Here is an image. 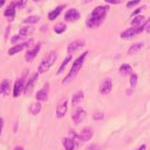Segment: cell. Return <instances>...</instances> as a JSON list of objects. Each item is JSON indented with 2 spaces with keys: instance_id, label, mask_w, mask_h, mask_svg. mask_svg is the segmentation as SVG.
<instances>
[{
  "instance_id": "ffe728a7",
  "label": "cell",
  "mask_w": 150,
  "mask_h": 150,
  "mask_svg": "<svg viewBox=\"0 0 150 150\" xmlns=\"http://www.w3.org/2000/svg\"><path fill=\"white\" fill-rule=\"evenodd\" d=\"M34 27L33 26H30V25H26V26L21 27L19 29V34L21 35V36H29V35H31L33 32H34Z\"/></svg>"
},
{
  "instance_id": "f546056e",
  "label": "cell",
  "mask_w": 150,
  "mask_h": 150,
  "mask_svg": "<svg viewBox=\"0 0 150 150\" xmlns=\"http://www.w3.org/2000/svg\"><path fill=\"white\" fill-rule=\"evenodd\" d=\"M141 2H142V0H129L126 6H127L128 9H131V8H134V6H139Z\"/></svg>"
},
{
  "instance_id": "f35d334b",
  "label": "cell",
  "mask_w": 150,
  "mask_h": 150,
  "mask_svg": "<svg viewBox=\"0 0 150 150\" xmlns=\"http://www.w3.org/2000/svg\"><path fill=\"white\" fill-rule=\"evenodd\" d=\"M136 150H146V145H142L141 147L137 148Z\"/></svg>"
},
{
  "instance_id": "cb8c5ba5",
  "label": "cell",
  "mask_w": 150,
  "mask_h": 150,
  "mask_svg": "<svg viewBox=\"0 0 150 150\" xmlns=\"http://www.w3.org/2000/svg\"><path fill=\"white\" fill-rule=\"evenodd\" d=\"M143 47H144V44L143 43H135L133 44L132 46L128 49V54L129 55H133L135 54V53H137V52H139L142 49H143Z\"/></svg>"
},
{
  "instance_id": "4316f807",
  "label": "cell",
  "mask_w": 150,
  "mask_h": 150,
  "mask_svg": "<svg viewBox=\"0 0 150 150\" xmlns=\"http://www.w3.org/2000/svg\"><path fill=\"white\" fill-rule=\"evenodd\" d=\"M40 111H42V104L40 103V101H36V102H33L30 107V112L33 114V115H38L40 114Z\"/></svg>"
},
{
  "instance_id": "ac0fdd59",
  "label": "cell",
  "mask_w": 150,
  "mask_h": 150,
  "mask_svg": "<svg viewBox=\"0 0 150 150\" xmlns=\"http://www.w3.org/2000/svg\"><path fill=\"white\" fill-rule=\"evenodd\" d=\"M145 23V16L144 15H136L132 18L131 20V27H134V28H139V27Z\"/></svg>"
},
{
  "instance_id": "277c9868",
  "label": "cell",
  "mask_w": 150,
  "mask_h": 150,
  "mask_svg": "<svg viewBox=\"0 0 150 150\" xmlns=\"http://www.w3.org/2000/svg\"><path fill=\"white\" fill-rule=\"evenodd\" d=\"M27 74H28V70H25L23 74L21 75V77L15 81L14 87H13V97H15V98L19 97L20 94L25 91V85H26V82H27L26 81Z\"/></svg>"
},
{
  "instance_id": "9c48e42d",
  "label": "cell",
  "mask_w": 150,
  "mask_h": 150,
  "mask_svg": "<svg viewBox=\"0 0 150 150\" xmlns=\"http://www.w3.org/2000/svg\"><path fill=\"white\" fill-rule=\"evenodd\" d=\"M84 46H85V40H84L83 38H81V40H72L71 43L67 46V52H68V54H74L75 52L80 50L81 48H83Z\"/></svg>"
},
{
  "instance_id": "836d02e7",
  "label": "cell",
  "mask_w": 150,
  "mask_h": 150,
  "mask_svg": "<svg viewBox=\"0 0 150 150\" xmlns=\"http://www.w3.org/2000/svg\"><path fill=\"white\" fill-rule=\"evenodd\" d=\"M104 2H107L108 4H120L124 2V0H104Z\"/></svg>"
},
{
  "instance_id": "9a60e30c",
  "label": "cell",
  "mask_w": 150,
  "mask_h": 150,
  "mask_svg": "<svg viewBox=\"0 0 150 150\" xmlns=\"http://www.w3.org/2000/svg\"><path fill=\"white\" fill-rule=\"evenodd\" d=\"M65 8H66V4H60V6H55L54 9L48 13V19L51 20V21L55 20L59 16H60V14L62 13V11H63Z\"/></svg>"
},
{
  "instance_id": "4dcf8cb0",
  "label": "cell",
  "mask_w": 150,
  "mask_h": 150,
  "mask_svg": "<svg viewBox=\"0 0 150 150\" xmlns=\"http://www.w3.org/2000/svg\"><path fill=\"white\" fill-rule=\"evenodd\" d=\"M146 9V6H139V8H136L134 11H133V13H132V15L131 16H136V15H139L142 13V11H144V10Z\"/></svg>"
},
{
  "instance_id": "3957f363",
  "label": "cell",
  "mask_w": 150,
  "mask_h": 150,
  "mask_svg": "<svg viewBox=\"0 0 150 150\" xmlns=\"http://www.w3.org/2000/svg\"><path fill=\"white\" fill-rule=\"evenodd\" d=\"M57 58H58L57 51L52 50V51L48 52V53L45 55V58L42 60L40 65H38V72H40V74H46V72L52 67V65L55 63Z\"/></svg>"
},
{
  "instance_id": "74e56055",
  "label": "cell",
  "mask_w": 150,
  "mask_h": 150,
  "mask_svg": "<svg viewBox=\"0 0 150 150\" xmlns=\"http://www.w3.org/2000/svg\"><path fill=\"white\" fill-rule=\"evenodd\" d=\"M6 0H0V9L2 8L3 6H4V3H6Z\"/></svg>"
},
{
  "instance_id": "d590c367",
  "label": "cell",
  "mask_w": 150,
  "mask_h": 150,
  "mask_svg": "<svg viewBox=\"0 0 150 150\" xmlns=\"http://www.w3.org/2000/svg\"><path fill=\"white\" fill-rule=\"evenodd\" d=\"M3 124H4V121H3V118H0V135H1V131H2Z\"/></svg>"
},
{
  "instance_id": "7a4b0ae2",
  "label": "cell",
  "mask_w": 150,
  "mask_h": 150,
  "mask_svg": "<svg viewBox=\"0 0 150 150\" xmlns=\"http://www.w3.org/2000/svg\"><path fill=\"white\" fill-rule=\"evenodd\" d=\"M87 55H88V51H84L79 58H77L74 61L70 70L68 71L66 77L63 79V81H62V84H63V85H67L68 83H71V81L77 77V75H78L79 71H80L81 68H82V66H83L84 61H85Z\"/></svg>"
},
{
  "instance_id": "1f68e13d",
  "label": "cell",
  "mask_w": 150,
  "mask_h": 150,
  "mask_svg": "<svg viewBox=\"0 0 150 150\" xmlns=\"http://www.w3.org/2000/svg\"><path fill=\"white\" fill-rule=\"evenodd\" d=\"M103 117H104V114L102 112L95 113V114L93 115V119H94V120H101V119H103Z\"/></svg>"
},
{
  "instance_id": "ba28073f",
  "label": "cell",
  "mask_w": 150,
  "mask_h": 150,
  "mask_svg": "<svg viewBox=\"0 0 150 150\" xmlns=\"http://www.w3.org/2000/svg\"><path fill=\"white\" fill-rule=\"evenodd\" d=\"M67 104H68V99L66 97H62L59 100L58 105H57V117L58 118H63L67 113Z\"/></svg>"
},
{
  "instance_id": "484cf974",
  "label": "cell",
  "mask_w": 150,
  "mask_h": 150,
  "mask_svg": "<svg viewBox=\"0 0 150 150\" xmlns=\"http://www.w3.org/2000/svg\"><path fill=\"white\" fill-rule=\"evenodd\" d=\"M71 59H72V54H68L66 57V58L64 59L63 60V62L61 63V65H60V67H59V69H58V71H57V76H59V75H61L62 72L64 71V69L66 68V65L68 63H69L70 61H71Z\"/></svg>"
},
{
  "instance_id": "60d3db41",
  "label": "cell",
  "mask_w": 150,
  "mask_h": 150,
  "mask_svg": "<svg viewBox=\"0 0 150 150\" xmlns=\"http://www.w3.org/2000/svg\"><path fill=\"white\" fill-rule=\"evenodd\" d=\"M34 2H38V1H40V0H33Z\"/></svg>"
},
{
  "instance_id": "2e32d148",
  "label": "cell",
  "mask_w": 150,
  "mask_h": 150,
  "mask_svg": "<svg viewBox=\"0 0 150 150\" xmlns=\"http://www.w3.org/2000/svg\"><path fill=\"white\" fill-rule=\"evenodd\" d=\"M93 137V131L90 128H84L82 132L78 134V139L82 142H88Z\"/></svg>"
},
{
  "instance_id": "6da1fadb",
  "label": "cell",
  "mask_w": 150,
  "mask_h": 150,
  "mask_svg": "<svg viewBox=\"0 0 150 150\" xmlns=\"http://www.w3.org/2000/svg\"><path fill=\"white\" fill-rule=\"evenodd\" d=\"M110 11V6L105 4V6H98L94 8L93 11L91 12L90 16L86 18V27L90 29H96L102 25L105 17H107L108 12Z\"/></svg>"
},
{
  "instance_id": "d6a6232c",
  "label": "cell",
  "mask_w": 150,
  "mask_h": 150,
  "mask_svg": "<svg viewBox=\"0 0 150 150\" xmlns=\"http://www.w3.org/2000/svg\"><path fill=\"white\" fill-rule=\"evenodd\" d=\"M27 2H28V0H17V9H23L26 6Z\"/></svg>"
},
{
  "instance_id": "f1b7e54d",
  "label": "cell",
  "mask_w": 150,
  "mask_h": 150,
  "mask_svg": "<svg viewBox=\"0 0 150 150\" xmlns=\"http://www.w3.org/2000/svg\"><path fill=\"white\" fill-rule=\"evenodd\" d=\"M137 80H139V77H137L136 74H132V75L130 76V86H131V88H133V87L135 86L136 83H137Z\"/></svg>"
},
{
  "instance_id": "52a82bcc",
  "label": "cell",
  "mask_w": 150,
  "mask_h": 150,
  "mask_svg": "<svg viewBox=\"0 0 150 150\" xmlns=\"http://www.w3.org/2000/svg\"><path fill=\"white\" fill-rule=\"evenodd\" d=\"M38 76H40V72H35L30 77L26 82V85H25V91H23V95L25 96H29L31 95V93L33 92V88L35 86V83L38 79Z\"/></svg>"
},
{
  "instance_id": "30bf717a",
  "label": "cell",
  "mask_w": 150,
  "mask_h": 150,
  "mask_svg": "<svg viewBox=\"0 0 150 150\" xmlns=\"http://www.w3.org/2000/svg\"><path fill=\"white\" fill-rule=\"evenodd\" d=\"M40 48H42V43H38L32 49L27 50L26 55H25V60H26V62H29L30 63V62H32V61L34 60V59L36 58V55L40 53Z\"/></svg>"
},
{
  "instance_id": "5bb4252c",
  "label": "cell",
  "mask_w": 150,
  "mask_h": 150,
  "mask_svg": "<svg viewBox=\"0 0 150 150\" xmlns=\"http://www.w3.org/2000/svg\"><path fill=\"white\" fill-rule=\"evenodd\" d=\"M11 92V80L3 79L0 82V96H8Z\"/></svg>"
},
{
  "instance_id": "44dd1931",
  "label": "cell",
  "mask_w": 150,
  "mask_h": 150,
  "mask_svg": "<svg viewBox=\"0 0 150 150\" xmlns=\"http://www.w3.org/2000/svg\"><path fill=\"white\" fill-rule=\"evenodd\" d=\"M62 144H63L65 150H74L76 147V143L74 139H69V137H65L62 139Z\"/></svg>"
},
{
  "instance_id": "83f0119b",
  "label": "cell",
  "mask_w": 150,
  "mask_h": 150,
  "mask_svg": "<svg viewBox=\"0 0 150 150\" xmlns=\"http://www.w3.org/2000/svg\"><path fill=\"white\" fill-rule=\"evenodd\" d=\"M25 40V36H21L20 34H17V35H14V36H12L11 38V43L14 44V45H17V44H20V43H23Z\"/></svg>"
},
{
  "instance_id": "7c38bea8",
  "label": "cell",
  "mask_w": 150,
  "mask_h": 150,
  "mask_svg": "<svg viewBox=\"0 0 150 150\" xmlns=\"http://www.w3.org/2000/svg\"><path fill=\"white\" fill-rule=\"evenodd\" d=\"M49 83L46 82V83L44 84V86L40 88V91L36 92L35 94V98L38 101H47L48 99V95H49Z\"/></svg>"
},
{
  "instance_id": "8992f818",
  "label": "cell",
  "mask_w": 150,
  "mask_h": 150,
  "mask_svg": "<svg viewBox=\"0 0 150 150\" xmlns=\"http://www.w3.org/2000/svg\"><path fill=\"white\" fill-rule=\"evenodd\" d=\"M81 18V13L80 11L76 9V8H70L64 13V20L66 23H76Z\"/></svg>"
},
{
  "instance_id": "8fae6325",
  "label": "cell",
  "mask_w": 150,
  "mask_h": 150,
  "mask_svg": "<svg viewBox=\"0 0 150 150\" xmlns=\"http://www.w3.org/2000/svg\"><path fill=\"white\" fill-rule=\"evenodd\" d=\"M112 87L113 83L112 80L110 78H105L102 80V82L100 83V87H99V92H100L101 95H109L111 92H112Z\"/></svg>"
},
{
  "instance_id": "d4e9b609",
  "label": "cell",
  "mask_w": 150,
  "mask_h": 150,
  "mask_svg": "<svg viewBox=\"0 0 150 150\" xmlns=\"http://www.w3.org/2000/svg\"><path fill=\"white\" fill-rule=\"evenodd\" d=\"M53 30H54L57 34H63L64 32L67 30V25L65 23H63V21H59V23H57L54 25Z\"/></svg>"
},
{
  "instance_id": "ab89813d",
  "label": "cell",
  "mask_w": 150,
  "mask_h": 150,
  "mask_svg": "<svg viewBox=\"0 0 150 150\" xmlns=\"http://www.w3.org/2000/svg\"><path fill=\"white\" fill-rule=\"evenodd\" d=\"M14 150H25V149H23V147H21V146H16V147L14 148Z\"/></svg>"
},
{
  "instance_id": "5b68a950",
  "label": "cell",
  "mask_w": 150,
  "mask_h": 150,
  "mask_svg": "<svg viewBox=\"0 0 150 150\" xmlns=\"http://www.w3.org/2000/svg\"><path fill=\"white\" fill-rule=\"evenodd\" d=\"M34 44V40L33 38H29V40H25L23 43H20L17 44V45H14L13 47H11L8 51V54L9 55H14L18 52H21L23 49H26V48H30Z\"/></svg>"
},
{
  "instance_id": "4fadbf2b",
  "label": "cell",
  "mask_w": 150,
  "mask_h": 150,
  "mask_svg": "<svg viewBox=\"0 0 150 150\" xmlns=\"http://www.w3.org/2000/svg\"><path fill=\"white\" fill-rule=\"evenodd\" d=\"M85 117H86V112H85L82 108H78V109L75 111V113L72 114V120H74V122H75L76 125L81 124V122L85 119Z\"/></svg>"
},
{
  "instance_id": "d6986e66",
  "label": "cell",
  "mask_w": 150,
  "mask_h": 150,
  "mask_svg": "<svg viewBox=\"0 0 150 150\" xmlns=\"http://www.w3.org/2000/svg\"><path fill=\"white\" fill-rule=\"evenodd\" d=\"M3 15H4V17L6 18V20H8L9 23H12L15 18V15H16V9H14V8H9V6H8V8L4 10Z\"/></svg>"
},
{
  "instance_id": "e0dca14e",
  "label": "cell",
  "mask_w": 150,
  "mask_h": 150,
  "mask_svg": "<svg viewBox=\"0 0 150 150\" xmlns=\"http://www.w3.org/2000/svg\"><path fill=\"white\" fill-rule=\"evenodd\" d=\"M119 74L121 76H124V77H127V76H131L133 74V69H132V66H131L130 64H121L120 67H119Z\"/></svg>"
},
{
  "instance_id": "603a6c76",
  "label": "cell",
  "mask_w": 150,
  "mask_h": 150,
  "mask_svg": "<svg viewBox=\"0 0 150 150\" xmlns=\"http://www.w3.org/2000/svg\"><path fill=\"white\" fill-rule=\"evenodd\" d=\"M40 20V17L38 15H30L28 17H26L23 20V23L25 25H30V26H33L35 23H38Z\"/></svg>"
},
{
  "instance_id": "7402d4cb",
  "label": "cell",
  "mask_w": 150,
  "mask_h": 150,
  "mask_svg": "<svg viewBox=\"0 0 150 150\" xmlns=\"http://www.w3.org/2000/svg\"><path fill=\"white\" fill-rule=\"evenodd\" d=\"M84 99V94H83V91H78V92H76L72 96V99H71V104L72 105H77L78 103H80L81 101H83Z\"/></svg>"
},
{
  "instance_id": "8d00e7d4",
  "label": "cell",
  "mask_w": 150,
  "mask_h": 150,
  "mask_svg": "<svg viewBox=\"0 0 150 150\" xmlns=\"http://www.w3.org/2000/svg\"><path fill=\"white\" fill-rule=\"evenodd\" d=\"M145 32H147V33H150V21L147 23V26L145 28Z\"/></svg>"
},
{
  "instance_id": "e575fe53",
  "label": "cell",
  "mask_w": 150,
  "mask_h": 150,
  "mask_svg": "<svg viewBox=\"0 0 150 150\" xmlns=\"http://www.w3.org/2000/svg\"><path fill=\"white\" fill-rule=\"evenodd\" d=\"M86 150H101V149H100V147H99L98 145L93 144V145H90V146L86 148Z\"/></svg>"
}]
</instances>
